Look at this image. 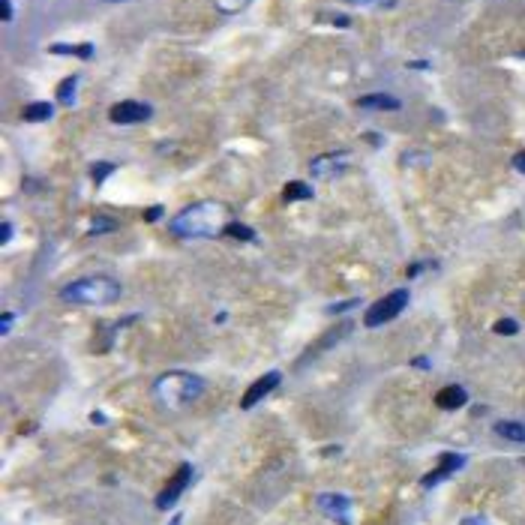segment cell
<instances>
[{
    "label": "cell",
    "mask_w": 525,
    "mask_h": 525,
    "mask_svg": "<svg viewBox=\"0 0 525 525\" xmlns=\"http://www.w3.org/2000/svg\"><path fill=\"white\" fill-rule=\"evenodd\" d=\"M225 208L219 201H199L171 219V232L177 237H213L225 232Z\"/></svg>",
    "instance_id": "cell-1"
},
{
    "label": "cell",
    "mask_w": 525,
    "mask_h": 525,
    "mask_svg": "<svg viewBox=\"0 0 525 525\" xmlns=\"http://www.w3.org/2000/svg\"><path fill=\"white\" fill-rule=\"evenodd\" d=\"M60 298L76 306H109L120 298V285L111 276H85V280L63 285Z\"/></svg>",
    "instance_id": "cell-2"
},
{
    "label": "cell",
    "mask_w": 525,
    "mask_h": 525,
    "mask_svg": "<svg viewBox=\"0 0 525 525\" xmlns=\"http://www.w3.org/2000/svg\"><path fill=\"white\" fill-rule=\"evenodd\" d=\"M153 393H157L168 408H183V405L195 403V399L204 393V381L192 372H166L157 384H153Z\"/></svg>",
    "instance_id": "cell-3"
},
{
    "label": "cell",
    "mask_w": 525,
    "mask_h": 525,
    "mask_svg": "<svg viewBox=\"0 0 525 525\" xmlns=\"http://www.w3.org/2000/svg\"><path fill=\"white\" fill-rule=\"evenodd\" d=\"M405 303H408V289H396V291L384 294L381 300H375L372 306L366 309L364 324H366V327H379V324L393 322V318H396V315L405 309Z\"/></svg>",
    "instance_id": "cell-4"
},
{
    "label": "cell",
    "mask_w": 525,
    "mask_h": 525,
    "mask_svg": "<svg viewBox=\"0 0 525 525\" xmlns=\"http://www.w3.org/2000/svg\"><path fill=\"white\" fill-rule=\"evenodd\" d=\"M153 118V109L147 102H138V100H123V102H114L109 109V120L118 123V126H133V123H144Z\"/></svg>",
    "instance_id": "cell-5"
},
{
    "label": "cell",
    "mask_w": 525,
    "mask_h": 525,
    "mask_svg": "<svg viewBox=\"0 0 525 525\" xmlns=\"http://www.w3.org/2000/svg\"><path fill=\"white\" fill-rule=\"evenodd\" d=\"M190 478H192V469H190V465H180V469L175 471V478L168 480V487L157 495V507H159V511H168V507L177 502L180 492H183L186 483H190Z\"/></svg>",
    "instance_id": "cell-6"
},
{
    "label": "cell",
    "mask_w": 525,
    "mask_h": 525,
    "mask_svg": "<svg viewBox=\"0 0 525 525\" xmlns=\"http://www.w3.org/2000/svg\"><path fill=\"white\" fill-rule=\"evenodd\" d=\"M280 381H282V375H280V372H267V375H261V379H258V381H252V384H249V390L243 393L241 408H246V412H249V408H256V403H261V399H265L267 393L273 390Z\"/></svg>",
    "instance_id": "cell-7"
},
{
    "label": "cell",
    "mask_w": 525,
    "mask_h": 525,
    "mask_svg": "<svg viewBox=\"0 0 525 525\" xmlns=\"http://www.w3.org/2000/svg\"><path fill=\"white\" fill-rule=\"evenodd\" d=\"M346 166H348V153L333 150V153H324V157L313 159V175L315 177H333V175H342Z\"/></svg>",
    "instance_id": "cell-8"
},
{
    "label": "cell",
    "mask_w": 525,
    "mask_h": 525,
    "mask_svg": "<svg viewBox=\"0 0 525 525\" xmlns=\"http://www.w3.org/2000/svg\"><path fill=\"white\" fill-rule=\"evenodd\" d=\"M357 109H369V111H399L403 109V100L390 93H366L357 100Z\"/></svg>",
    "instance_id": "cell-9"
},
{
    "label": "cell",
    "mask_w": 525,
    "mask_h": 525,
    "mask_svg": "<svg viewBox=\"0 0 525 525\" xmlns=\"http://www.w3.org/2000/svg\"><path fill=\"white\" fill-rule=\"evenodd\" d=\"M465 403H469V393H465V388H459V384H447V388H441L436 393V405L445 408V412H456Z\"/></svg>",
    "instance_id": "cell-10"
},
{
    "label": "cell",
    "mask_w": 525,
    "mask_h": 525,
    "mask_svg": "<svg viewBox=\"0 0 525 525\" xmlns=\"http://www.w3.org/2000/svg\"><path fill=\"white\" fill-rule=\"evenodd\" d=\"M318 507L331 516V520H336L339 525H348V516H346V511L351 507V502L346 495H318Z\"/></svg>",
    "instance_id": "cell-11"
},
{
    "label": "cell",
    "mask_w": 525,
    "mask_h": 525,
    "mask_svg": "<svg viewBox=\"0 0 525 525\" xmlns=\"http://www.w3.org/2000/svg\"><path fill=\"white\" fill-rule=\"evenodd\" d=\"M52 118H54L52 102H30V105H24V111H21V120H27V123H43V120H52Z\"/></svg>",
    "instance_id": "cell-12"
},
{
    "label": "cell",
    "mask_w": 525,
    "mask_h": 525,
    "mask_svg": "<svg viewBox=\"0 0 525 525\" xmlns=\"http://www.w3.org/2000/svg\"><path fill=\"white\" fill-rule=\"evenodd\" d=\"M495 436H502L513 445H525V423H516V421H498L495 423Z\"/></svg>",
    "instance_id": "cell-13"
},
{
    "label": "cell",
    "mask_w": 525,
    "mask_h": 525,
    "mask_svg": "<svg viewBox=\"0 0 525 525\" xmlns=\"http://www.w3.org/2000/svg\"><path fill=\"white\" fill-rule=\"evenodd\" d=\"M52 54H69V57H81V60H90L93 57V45L90 43H81V45H69V43H54L48 48Z\"/></svg>",
    "instance_id": "cell-14"
},
{
    "label": "cell",
    "mask_w": 525,
    "mask_h": 525,
    "mask_svg": "<svg viewBox=\"0 0 525 525\" xmlns=\"http://www.w3.org/2000/svg\"><path fill=\"white\" fill-rule=\"evenodd\" d=\"M313 199V186L303 183V180H291V183H285L282 190V201H306Z\"/></svg>",
    "instance_id": "cell-15"
},
{
    "label": "cell",
    "mask_w": 525,
    "mask_h": 525,
    "mask_svg": "<svg viewBox=\"0 0 525 525\" xmlns=\"http://www.w3.org/2000/svg\"><path fill=\"white\" fill-rule=\"evenodd\" d=\"M76 87H78V76L63 78L60 85H57V100H60L63 105H72L76 102Z\"/></svg>",
    "instance_id": "cell-16"
},
{
    "label": "cell",
    "mask_w": 525,
    "mask_h": 525,
    "mask_svg": "<svg viewBox=\"0 0 525 525\" xmlns=\"http://www.w3.org/2000/svg\"><path fill=\"white\" fill-rule=\"evenodd\" d=\"M225 234L234 237V241H243V243H252V241H256V232H252L249 225H243V223H228V225H225Z\"/></svg>",
    "instance_id": "cell-17"
},
{
    "label": "cell",
    "mask_w": 525,
    "mask_h": 525,
    "mask_svg": "<svg viewBox=\"0 0 525 525\" xmlns=\"http://www.w3.org/2000/svg\"><path fill=\"white\" fill-rule=\"evenodd\" d=\"M109 175H114V162H93V166H90V177H93L96 186H102V180Z\"/></svg>",
    "instance_id": "cell-18"
},
{
    "label": "cell",
    "mask_w": 525,
    "mask_h": 525,
    "mask_svg": "<svg viewBox=\"0 0 525 525\" xmlns=\"http://www.w3.org/2000/svg\"><path fill=\"white\" fill-rule=\"evenodd\" d=\"M252 0H213V6H216L219 12H225V15H232V12H241L246 10Z\"/></svg>",
    "instance_id": "cell-19"
},
{
    "label": "cell",
    "mask_w": 525,
    "mask_h": 525,
    "mask_svg": "<svg viewBox=\"0 0 525 525\" xmlns=\"http://www.w3.org/2000/svg\"><path fill=\"white\" fill-rule=\"evenodd\" d=\"M118 228V223L109 216H93L90 219V234H102V232H114Z\"/></svg>",
    "instance_id": "cell-20"
},
{
    "label": "cell",
    "mask_w": 525,
    "mask_h": 525,
    "mask_svg": "<svg viewBox=\"0 0 525 525\" xmlns=\"http://www.w3.org/2000/svg\"><path fill=\"white\" fill-rule=\"evenodd\" d=\"M462 465H465V456H462V454H445V456H441V469L450 471V474H454L456 469H462Z\"/></svg>",
    "instance_id": "cell-21"
},
{
    "label": "cell",
    "mask_w": 525,
    "mask_h": 525,
    "mask_svg": "<svg viewBox=\"0 0 525 525\" xmlns=\"http://www.w3.org/2000/svg\"><path fill=\"white\" fill-rule=\"evenodd\" d=\"M495 333H502V336H516L520 333V324L513 322V318H502V322H495V327H492Z\"/></svg>",
    "instance_id": "cell-22"
},
{
    "label": "cell",
    "mask_w": 525,
    "mask_h": 525,
    "mask_svg": "<svg viewBox=\"0 0 525 525\" xmlns=\"http://www.w3.org/2000/svg\"><path fill=\"white\" fill-rule=\"evenodd\" d=\"M351 6H381V10H393L399 0H348Z\"/></svg>",
    "instance_id": "cell-23"
},
{
    "label": "cell",
    "mask_w": 525,
    "mask_h": 525,
    "mask_svg": "<svg viewBox=\"0 0 525 525\" xmlns=\"http://www.w3.org/2000/svg\"><path fill=\"white\" fill-rule=\"evenodd\" d=\"M447 474H450V471H445V469L438 465V469L432 471V474H423V487H436V483H441V480L447 478Z\"/></svg>",
    "instance_id": "cell-24"
},
{
    "label": "cell",
    "mask_w": 525,
    "mask_h": 525,
    "mask_svg": "<svg viewBox=\"0 0 525 525\" xmlns=\"http://www.w3.org/2000/svg\"><path fill=\"white\" fill-rule=\"evenodd\" d=\"M0 19H3L6 24L12 21V0H0Z\"/></svg>",
    "instance_id": "cell-25"
},
{
    "label": "cell",
    "mask_w": 525,
    "mask_h": 525,
    "mask_svg": "<svg viewBox=\"0 0 525 525\" xmlns=\"http://www.w3.org/2000/svg\"><path fill=\"white\" fill-rule=\"evenodd\" d=\"M513 168L520 171V175H525V150H520V153L513 157Z\"/></svg>",
    "instance_id": "cell-26"
},
{
    "label": "cell",
    "mask_w": 525,
    "mask_h": 525,
    "mask_svg": "<svg viewBox=\"0 0 525 525\" xmlns=\"http://www.w3.org/2000/svg\"><path fill=\"white\" fill-rule=\"evenodd\" d=\"M159 216H162V208H150V210L144 213V219H147V223H157Z\"/></svg>",
    "instance_id": "cell-27"
},
{
    "label": "cell",
    "mask_w": 525,
    "mask_h": 525,
    "mask_svg": "<svg viewBox=\"0 0 525 525\" xmlns=\"http://www.w3.org/2000/svg\"><path fill=\"white\" fill-rule=\"evenodd\" d=\"M0 237H3L0 243H10V237H12V225L10 223H3V228H0Z\"/></svg>",
    "instance_id": "cell-28"
},
{
    "label": "cell",
    "mask_w": 525,
    "mask_h": 525,
    "mask_svg": "<svg viewBox=\"0 0 525 525\" xmlns=\"http://www.w3.org/2000/svg\"><path fill=\"white\" fill-rule=\"evenodd\" d=\"M408 69H429V60H412Z\"/></svg>",
    "instance_id": "cell-29"
},
{
    "label": "cell",
    "mask_w": 525,
    "mask_h": 525,
    "mask_svg": "<svg viewBox=\"0 0 525 525\" xmlns=\"http://www.w3.org/2000/svg\"><path fill=\"white\" fill-rule=\"evenodd\" d=\"M10 324H12V313H3V324H0L3 327V333H10Z\"/></svg>",
    "instance_id": "cell-30"
},
{
    "label": "cell",
    "mask_w": 525,
    "mask_h": 525,
    "mask_svg": "<svg viewBox=\"0 0 525 525\" xmlns=\"http://www.w3.org/2000/svg\"><path fill=\"white\" fill-rule=\"evenodd\" d=\"M462 525H487V522H483V520H465Z\"/></svg>",
    "instance_id": "cell-31"
},
{
    "label": "cell",
    "mask_w": 525,
    "mask_h": 525,
    "mask_svg": "<svg viewBox=\"0 0 525 525\" xmlns=\"http://www.w3.org/2000/svg\"><path fill=\"white\" fill-rule=\"evenodd\" d=\"M105 3H129V0H105Z\"/></svg>",
    "instance_id": "cell-32"
}]
</instances>
